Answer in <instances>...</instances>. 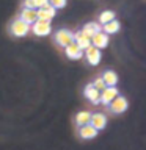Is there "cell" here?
I'll return each instance as SVG.
<instances>
[{
    "mask_svg": "<svg viewBox=\"0 0 146 150\" xmlns=\"http://www.w3.org/2000/svg\"><path fill=\"white\" fill-rule=\"evenodd\" d=\"M91 84H93V88L96 89V91H99V92L104 91V89L107 88V86H105V83H104V80H102L101 77H96V78H94V81H93Z\"/></svg>",
    "mask_w": 146,
    "mask_h": 150,
    "instance_id": "cell-20",
    "label": "cell"
},
{
    "mask_svg": "<svg viewBox=\"0 0 146 150\" xmlns=\"http://www.w3.org/2000/svg\"><path fill=\"white\" fill-rule=\"evenodd\" d=\"M55 42L60 47H68L74 42V33L71 30H66V28H61L55 33Z\"/></svg>",
    "mask_w": 146,
    "mask_h": 150,
    "instance_id": "cell-3",
    "label": "cell"
},
{
    "mask_svg": "<svg viewBox=\"0 0 146 150\" xmlns=\"http://www.w3.org/2000/svg\"><path fill=\"white\" fill-rule=\"evenodd\" d=\"M89 125L93 127V128H96L97 131L105 128L107 125V116L104 114V112H91V119H89Z\"/></svg>",
    "mask_w": 146,
    "mask_h": 150,
    "instance_id": "cell-7",
    "label": "cell"
},
{
    "mask_svg": "<svg viewBox=\"0 0 146 150\" xmlns=\"http://www.w3.org/2000/svg\"><path fill=\"white\" fill-rule=\"evenodd\" d=\"M83 55H85V59L88 61V64H91V66H97L101 63V58H102L101 50H97L96 47H93V45H89L88 49H85Z\"/></svg>",
    "mask_w": 146,
    "mask_h": 150,
    "instance_id": "cell-5",
    "label": "cell"
},
{
    "mask_svg": "<svg viewBox=\"0 0 146 150\" xmlns=\"http://www.w3.org/2000/svg\"><path fill=\"white\" fill-rule=\"evenodd\" d=\"M120 28H121V23L118 22L116 19H113L112 22L102 25V33H105V35H115V33L120 31Z\"/></svg>",
    "mask_w": 146,
    "mask_h": 150,
    "instance_id": "cell-17",
    "label": "cell"
},
{
    "mask_svg": "<svg viewBox=\"0 0 146 150\" xmlns=\"http://www.w3.org/2000/svg\"><path fill=\"white\" fill-rule=\"evenodd\" d=\"M112 112H115V114H121V112L127 111V108H129V102H127L126 97L122 96H118L116 98H113V102L108 105Z\"/></svg>",
    "mask_w": 146,
    "mask_h": 150,
    "instance_id": "cell-4",
    "label": "cell"
},
{
    "mask_svg": "<svg viewBox=\"0 0 146 150\" xmlns=\"http://www.w3.org/2000/svg\"><path fill=\"white\" fill-rule=\"evenodd\" d=\"M30 31H33V35L35 36H49L52 33V23L50 22H46V21H39V19H36L35 22L31 23L30 27Z\"/></svg>",
    "mask_w": 146,
    "mask_h": 150,
    "instance_id": "cell-2",
    "label": "cell"
},
{
    "mask_svg": "<svg viewBox=\"0 0 146 150\" xmlns=\"http://www.w3.org/2000/svg\"><path fill=\"white\" fill-rule=\"evenodd\" d=\"M24 8H27V9H35V2L33 0H24Z\"/></svg>",
    "mask_w": 146,
    "mask_h": 150,
    "instance_id": "cell-23",
    "label": "cell"
},
{
    "mask_svg": "<svg viewBox=\"0 0 146 150\" xmlns=\"http://www.w3.org/2000/svg\"><path fill=\"white\" fill-rule=\"evenodd\" d=\"M91 45L96 47L97 50L105 49V47L108 45V35H105V33H102V31L96 33V35L91 38Z\"/></svg>",
    "mask_w": 146,
    "mask_h": 150,
    "instance_id": "cell-9",
    "label": "cell"
},
{
    "mask_svg": "<svg viewBox=\"0 0 146 150\" xmlns=\"http://www.w3.org/2000/svg\"><path fill=\"white\" fill-rule=\"evenodd\" d=\"M113 19H116L115 11H112V9H105V11H102L101 14H99V25H105V23L112 22Z\"/></svg>",
    "mask_w": 146,
    "mask_h": 150,
    "instance_id": "cell-19",
    "label": "cell"
},
{
    "mask_svg": "<svg viewBox=\"0 0 146 150\" xmlns=\"http://www.w3.org/2000/svg\"><path fill=\"white\" fill-rule=\"evenodd\" d=\"M89 119H91V112L89 111H79L75 114V125L83 127V125L89 124Z\"/></svg>",
    "mask_w": 146,
    "mask_h": 150,
    "instance_id": "cell-18",
    "label": "cell"
},
{
    "mask_svg": "<svg viewBox=\"0 0 146 150\" xmlns=\"http://www.w3.org/2000/svg\"><path fill=\"white\" fill-rule=\"evenodd\" d=\"M66 3H68V0H49V5L54 9H61L66 6Z\"/></svg>",
    "mask_w": 146,
    "mask_h": 150,
    "instance_id": "cell-21",
    "label": "cell"
},
{
    "mask_svg": "<svg viewBox=\"0 0 146 150\" xmlns=\"http://www.w3.org/2000/svg\"><path fill=\"white\" fill-rule=\"evenodd\" d=\"M55 14H57V9H54L50 5H47V6H44V8L36 9V19H39V21L50 22L52 19L55 17Z\"/></svg>",
    "mask_w": 146,
    "mask_h": 150,
    "instance_id": "cell-8",
    "label": "cell"
},
{
    "mask_svg": "<svg viewBox=\"0 0 146 150\" xmlns=\"http://www.w3.org/2000/svg\"><path fill=\"white\" fill-rule=\"evenodd\" d=\"M79 136L82 139H94L97 136V130L93 128L89 124H87L83 127H79Z\"/></svg>",
    "mask_w": 146,
    "mask_h": 150,
    "instance_id": "cell-12",
    "label": "cell"
},
{
    "mask_svg": "<svg viewBox=\"0 0 146 150\" xmlns=\"http://www.w3.org/2000/svg\"><path fill=\"white\" fill-rule=\"evenodd\" d=\"M74 44L79 47L80 50H85V49H88L89 45H91V39L87 36H83L80 31L77 33H74Z\"/></svg>",
    "mask_w": 146,
    "mask_h": 150,
    "instance_id": "cell-14",
    "label": "cell"
},
{
    "mask_svg": "<svg viewBox=\"0 0 146 150\" xmlns=\"http://www.w3.org/2000/svg\"><path fill=\"white\" fill-rule=\"evenodd\" d=\"M35 2V9H39V8H44L49 5V0H33Z\"/></svg>",
    "mask_w": 146,
    "mask_h": 150,
    "instance_id": "cell-22",
    "label": "cell"
},
{
    "mask_svg": "<svg viewBox=\"0 0 146 150\" xmlns=\"http://www.w3.org/2000/svg\"><path fill=\"white\" fill-rule=\"evenodd\" d=\"M85 97L88 98L89 102L93 103V105H97L99 103V98H101V92L99 91H96V89L93 88V84L89 83V84H87V88H85Z\"/></svg>",
    "mask_w": 146,
    "mask_h": 150,
    "instance_id": "cell-13",
    "label": "cell"
},
{
    "mask_svg": "<svg viewBox=\"0 0 146 150\" xmlns=\"http://www.w3.org/2000/svg\"><path fill=\"white\" fill-rule=\"evenodd\" d=\"M64 53L69 59H82L83 58V50H80L74 42L69 44L68 47H64Z\"/></svg>",
    "mask_w": 146,
    "mask_h": 150,
    "instance_id": "cell-11",
    "label": "cell"
},
{
    "mask_svg": "<svg viewBox=\"0 0 146 150\" xmlns=\"http://www.w3.org/2000/svg\"><path fill=\"white\" fill-rule=\"evenodd\" d=\"M19 19H21V21H24L25 23H28V25L31 27V23L36 21V9H27V8H22Z\"/></svg>",
    "mask_w": 146,
    "mask_h": 150,
    "instance_id": "cell-16",
    "label": "cell"
},
{
    "mask_svg": "<svg viewBox=\"0 0 146 150\" xmlns=\"http://www.w3.org/2000/svg\"><path fill=\"white\" fill-rule=\"evenodd\" d=\"M9 33H11L13 36H16V38H24V36H27L28 33H30V25L17 17L9 23Z\"/></svg>",
    "mask_w": 146,
    "mask_h": 150,
    "instance_id": "cell-1",
    "label": "cell"
},
{
    "mask_svg": "<svg viewBox=\"0 0 146 150\" xmlns=\"http://www.w3.org/2000/svg\"><path fill=\"white\" fill-rule=\"evenodd\" d=\"M99 31H102V27L99 25V23H96V22H88V23H85L83 25V28L80 30V33H82L83 36H87V38H91L96 35V33H99Z\"/></svg>",
    "mask_w": 146,
    "mask_h": 150,
    "instance_id": "cell-10",
    "label": "cell"
},
{
    "mask_svg": "<svg viewBox=\"0 0 146 150\" xmlns=\"http://www.w3.org/2000/svg\"><path fill=\"white\" fill-rule=\"evenodd\" d=\"M101 78L104 80V83H105L107 88H115L116 83H118V75H116L115 70H105Z\"/></svg>",
    "mask_w": 146,
    "mask_h": 150,
    "instance_id": "cell-15",
    "label": "cell"
},
{
    "mask_svg": "<svg viewBox=\"0 0 146 150\" xmlns=\"http://www.w3.org/2000/svg\"><path fill=\"white\" fill-rule=\"evenodd\" d=\"M118 96H120V92H118L116 88H105L104 91H101V98H99V103L108 106L113 102V98H116Z\"/></svg>",
    "mask_w": 146,
    "mask_h": 150,
    "instance_id": "cell-6",
    "label": "cell"
}]
</instances>
